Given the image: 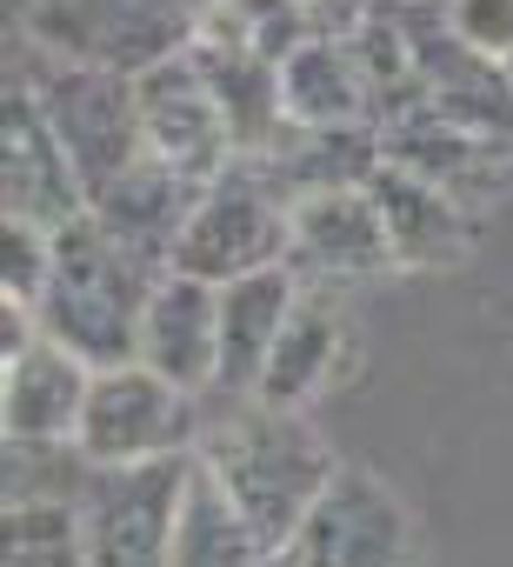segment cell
<instances>
[{"label": "cell", "instance_id": "obj_1", "mask_svg": "<svg viewBox=\"0 0 513 567\" xmlns=\"http://www.w3.org/2000/svg\"><path fill=\"white\" fill-rule=\"evenodd\" d=\"M193 454L233 494V507L253 520V534L268 540V554H287L294 547L301 520L314 514V501L341 474V461L327 454V441L301 414L261 408V401H233L227 414H213L200 427V447Z\"/></svg>", "mask_w": 513, "mask_h": 567}, {"label": "cell", "instance_id": "obj_2", "mask_svg": "<svg viewBox=\"0 0 513 567\" xmlns=\"http://www.w3.org/2000/svg\"><path fill=\"white\" fill-rule=\"evenodd\" d=\"M154 280H160V267H147L140 254H127L87 214L67 234H54V280H48L34 321H41V334L54 348H67L94 374L134 368L140 361V315H147Z\"/></svg>", "mask_w": 513, "mask_h": 567}, {"label": "cell", "instance_id": "obj_3", "mask_svg": "<svg viewBox=\"0 0 513 567\" xmlns=\"http://www.w3.org/2000/svg\"><path fill=\"white\" fill-rule=\"evenodd\" d=\"M8 87H28L54 127V141L67 147L87 200L107 194L127 167L147 161V127H140V74L127 68H107V61H34V74L8 81Z\"/></svg>", "mask_w": 513, "mask_h": 567}, {"label": "cell", "instance_id": "obj_4", "mask_svg": "<svg viewBox=\"0 0 513 567\" xmlns=\"http://www.w3.org/2000/svg\"><path fill=\"white\" fill-rule=\"evenodd\" d=\"M287 260H294V200L274 187L261 161H233L213 187H200L167 274L233 288V280L287 267Z\"/></svg>", "mask_w": 513, "mask_h": 567}, {"label": "cell", "instance_id": "obj_5", "mask_svg": "<svg viewBox=\"0 0 513 567\" xmlns=\"http://www.w3.org/2000/svg\"><path fill=\"white\" fill-rule=\"evenodd\" d=\"M187 474H193V454H167L140 467H94V481L74 501L87 567H167L174 534H180Z\"/></svg>", "mask_w": 513, "mask_h": 567}, {"label": "cell", "instance_id": "obj_6", "mask_svg": "<svg viewBox=\"0 0 513 567\" xmlns=\"http://www.w3.org/2000/svg\"><path fill=\"white\" fill-rule=\"evenodd\" d=\"M200 427H207L200 401L134 361V368L94 374V394H87V414H81V454L94 467H140V461L193 454Z\"/></svg>", "mask_w": 513, "mask_h": 567}, {"label": "cell", "instance_id": "obj_7", "mask_svg": "<svg viewBox=\"0 0 513 567\" xmlns=\"http://www.w3.org/2000/svg\"><path fill=\"white\" fill-rule=\"evenodd\" d=\"M407 547H413L407 507L374 474L341 467L314 501V514L301 520L287 560L294 567H407Z\"/></svg>", "mask_w": 513, "mask_h": 567}, {"label": "cell", "instance_id": "obj_8", "mask_svg": "<svg viewBox=\"0 0 513 567\" xmlns=\"http://www.w3.org/2000/svg\"><path fill=\"white\" fill-rule=\"evenodd\" d=\"M0 207H8V220H34L48 234H67L74 220L94 214L67 147L54 141L28 87H8V101H0Z\"/></svg>", "mask_w": 513, "mask_h": 567}, {"label": "cell", "instance_id": "obj_9", "mask_svg": "<svg viewBox=\"0 0 513 567\" xmlns=\"http://www.w3.org/2000/svg\"><path fill=\"white\" fill-rule=\"evenodd\" d=\"M140 127H147V154L167 161L174 174H187L193 187H213L240 161L233 134H227V114H220V101L200 81L187 48L140 74Z\"/></svg>", "mask_w": 513, "mask_h": 567}, {"label": "cell", "instance_id": "obj_10", "mask_svg": "<svg viewBox=\"0 0 513 567\" xmlns=\"http://www.w3.org/2000/svg\"><path fill=\"white\" fill-rule=\"evenodd\" d=\"M140 368L174 381L180 394H213L220 381V288L187 274H160L140 315Z\"/></svg>", "mask_w": 513, "mask_h": 567}, {"label": "cell", "instance_id": "obj_11", "mask_svg": "<svg viewBox=\"0 0 513 567\" xmlns=\"http://www.w3.org/2000/svg\"><path fill=\"white\" fill-rule=\"evenodd\" d=\"M380 147H387V167L420 174L427 187L453 194L460 207H480L486 194H500L513 181V141H486V134L453 127V121H440L427 107L380 127Z\"/></svg>", "mask_w": 513, "mask_h": 567}, {"label": "cell", "instance_id": "obj_12", "mask_svg": "<svg viewBox=\"0 0 513 567\" xmlns=\"http://www.w3.org/2000/svg\"><path fill=\"white\" fill-rule=\"evenodd\" d=\"M294 274H321V280H367L394 267V240L387 220L374 207V187H341V194H307L294 200Z\"/></svg>", "mask_w": 513, "mask_h": 567}, {"label": "cell", "instance_id": "obj_13", "mask_svg": "<svg viewBox=\"0 0 513 567\" xmlns=\"http://www.w3.org/2000/svg\"><path fill=\"white\" fill-rule=\"evenodd\" d=\"M87 394H94V368L41 334L21 361L0 368V421H8V441H48V447L81 441Z\"/></svg>", "mask_w": 513, "mask_h": 567}, {"label": "cell", "instance_id": "obj_14", "mask_svg": "<svg viewBox=\"0 0 513 567\" xmlns=\"http://www.w3.org/2000/svg\"><path fill=\"white\" fill-rule=\"evenodd\" d=\"M294 301H301L294 267H268V274H247L233 288H220V381H213V394H227V401L261 394V374L274 361V341H281Z\"/></svg>", "mask_w": 513, "mask_h": 567}, {"label": "cell", "instance_id": "obj_15", "mask_svg": "<svg viewBox=\"0 0 513 567\" xmlns=\"http://www.w3.org/2000/svg\"><path fill=\"white\" fill-rule=\"evenodd\" d=\"M281 114L287 127H380L374 87L347 34H307L281 61Z\"/></svg>", "mask_w": 513, "mask_h": 567}, {"label": "cell", "instance_id": "obj_16", "mask_svg": "<svg viewBox=\"0 0 513 567\" xmlns=\"http://www.w3.org/2000/svg\"><path fill=\"white\" fill-rule=\"evenodd\" d=\"M193 200H200V187H193L187 174H174L167 161L147 154V161L127 167L107 194H94V220H101L127 254H140L147 267L167 274V260H174V247H180V227H187Z\"/></svg>", "mask_w": 513, "mask_h": 567}, {"label": "cell", "instance_id": "obj_17", "mask_svg": "<svg viewBox=\"0 0 513 567\" xmlns=\"http://www.w3.org/2000/svg\"><path fill=\"white\" fill-rule=\"evenodd\" d=\"M374 207L387 220V240H394V267H460L467 247H473V207H460L453 194L427 187L420 174H400V167H380L374 174Z\"/></svg>", "mask_w": 513, "mask_h": 567}, {"label": "cell", "instance_id": "obj_18", "mask_svg": "<svg viewBox=\"0 0 513 567\" xmlns=\"http://www.w3.org/2000/svg\"><path fill=\"white\" fill-rule=\"evenodd\" d=\"M268 560H274L268 540L253 534V520L233 507V494L193 454L187 501H180V534H174V560L167 567H268Z\"/></svg>", "mask_w": 513, "mask_h": 567}, {"label": "cell", "instance_id": "obj_19", "mask_svg": "<svg viewBox=\"0 0 513 567\" xmlns=\"http://www.w3.org/2000/svg\"><path fill=\"white\" fill-rule=\"evenodd\" d=\"M334 361H341V315H334L327 301L301 295L294 315H287V328H281V341H274V361H268L261 394H253V401H261V408H287V414H301V408L327 388Z\"/></svg>", "mask_w": 513, "mask_h": 567}, {"label": "cell", "instance_id": "obj_20", "mask_svg": "<svg viewBox=\"0 0 513 567\" xmlns=\"http://www.w3.org/2000/svg\"><path fill=\"white\" fill-rule=\"evenodd\" d=\"M0 567H87L74 501H14L0 514Z\"/></svg>", "mask_w": 513, "mask_h": 567}, {"label": "cell", "instance_id": "obj_21", "mask_svg": "<svg viewBox=\"0 0 513 567\" xmlns=\"http://www.w3.org/2000/svg\"><path fill=\"white\" fill-rule=\"evenodd\" d=\"M0 240H8V267H0V301L41 308L48 280H54V234L34 227V220H0Z\"/></svg>", "mask_w": 513, "mask_h": 567}, {"label": "cell", "instance_id": "obj_22", "mask_svg": "<svg viewBox=\"0 0 513 567\" xmlns=\"http://www.w3.org/2000/svg\"><path fill=\"white\" fill-rule=\"evenodd\" d=\"M447 28L460 48L486 54V61H513V0H447Z\"/></svg>", "mask_w": 513, "mask_h": 567}, {"label": "cell", "instance_id": "obj_23", "mask_svg": "<svg viewBox=\"0 0 513 567\" xmlns=\"http://www.w3.org/2000/svg\"><path fill=\"white\" fill-rule=\"evenodd\" d=\"M268 567H294V560H287V554H274V560H268Z\"/></svg>", "mask_w": 513, "mask_h": 567}, {"label": "cell", "instance_id": "obj_24", "mask_svg": "<svg viewBox=\"0 0 513 567\" xmlns=\"http://www.w3.org/2000/svg\"><path fill=\"white\" fill-rule=\"evenodd\" d=\"M427 8H447V0H427Z\"/></svg>", "mask_w": 513, "mask_h": 567}, {"label": "cell", "instance_id": "obj_25", "mask_svg": "<svg viewBox=\"0 0 513 567\" xmlns=\"http://www.w3.org/2000/svg\"><path fill=\"white\" fill-rule=\"evenodd\" d=\"M506 81H513V61H506Z\"/></svg>", "mask_w": 513, "mask_h": 567}]
</instances>
